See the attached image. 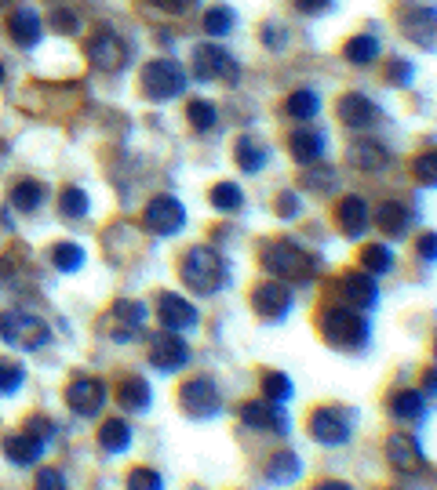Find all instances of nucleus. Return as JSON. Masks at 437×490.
Wrapping results in <instances>:
<instances>
[{
	"label": "nucleus",
	"instance_id": "obj_1",
	"mask_svg": "<svg viewBox=\"0 0 437 490\" xmlns=\"http://www.w3.org/2000/svg\"><path fill=\"white\" fill-rule=\"evenodd\" d=\"M179 276L197 294H219L223 283H226V258L208 244L190 247L182 254V261H179Z\"/></svg>",
	"mask_w": 437,
	"mask_h": 490
},
{
	"label": "nucleus",
	"instance_id": "obj_2",
	"mask_svg": "<svg viewBox=\"0 0 437 490\" xmlns=\"http://www.w3.org/2000/svg\"><path fill=\"white\" fill-rule=\"evenodd\" d=\"M321 338L336 349H361L369 342V320L361 309H350V305H339V309H325L321 312Z\"/></svg>",
	"mask_w": 437,
	"mask_h": 490
},
{
	"label": "nucleus",
	"instance_id": "obj_3",
	"mask_svg": "<svg viewBox=\"0 0 437 490\" xmlns=\"http://www.w3.org/2000/svg\"><path fill=\"white\" fill-rule=\"evenodd\" d=\"M307 429H310L314 444H321V447H347L350 436H354V414H350L347 407L325 403V407H317V411L310 414Z\"/></svg>",
	"mask_w": 437,
	"mask_h": 490
},
{
	"label": "nucleus",
	"instance_id": "obj_4",
	"mask_svg": "<svg viewBox=\"0 0 437 490\" xmlns=\"http://www.w3.org/2000/svg\"><path fill=\"white\" fill-rule=\"evenodd\" d=\"M0 338H4L11 349L33 352V349H44V345L51 342V331H47V323H44L40 316L11 309V312L0 316Z\"/></svg>",
	"mask_w": 437,
	"mask_h": 490
},
{
	"label": "nucleus",
	"instance_id": "obj_5",
	"mask_svg": "<svg viewBox=\"0 0 437 490\" xmlns=\"http://www.w3.org/2000/svg\"><path fill=\"white\" fill-rule=\"evenodd\" d=\"M263 265L277 276V280H307L314 261L303 247H296L292 240H270L263 247Z\"/></svg>",
	"mask_w": 437,
	"mask_h": 490
},
{
	"label": "nucleus",
	"instance_id": "obj_6",
	"mask_svg": "<svg viewBox=\"0 0 437 490\" xmlns=\"http://www.w3.org/2000/svg\"><path fill=\"white\" fill-rule=\"evenodd\" d=\"M182 87H186V69L172 58H157L142 69V91L153 102H168V98L182 95Z\"/></svg>",
	"mask_w": 437,
	"mask_h": 490
},
{
	"label": "nucleus",
	"instance_id": "obj_7",
	"mask_svg": "<svg viewBox=\"0 0 437 490\" xmlns=\"http://www.w3.org/2000/svg\"><path fill=\"white\" fill-rule=\"evenodd\" d=\"M179 403L190 418H215L223 411V393L212 378H190L179 389Z\"/></svg>",
	"mask_w": 437,
	"mask_h": 490
},
{
	"label": "nucleus",
	"instance_id": "obj_8",
	"mask_svg": "<svg viewBox=\"0 0 437 490\" xmlns=\"http://www.w3.org/2000/svg\"><path fill=\"white\" fill-rule=\"evenodd\" d=\"M142 327H146V305L135 298L113 301V309L106 312V331L113 342H131L142 334Z\"/></svg>",
	"mask_w": 437,
	"mask_h": 490
},
{
	"label": "nucleus",
	"instance_id": "obj_9",
	"mask_svg": "<svg viewBox=\"0 0 437 490\" xmlns=\"http://www.w3.org/2000/svg\"><path fill=\"white\" fill-rule=\"evenodd\" d=\"M142 226L157 237H175L182 226H186V211L175 197H153L142 211Z\"/></svg>",
	"mask_w": 437,
	"mask_h": 490
},
{
	"label": "nucleus",
	"instance_id": "obj_10",
	"mask_svg": "<svg viewBox=\"0 0 437 490\" xmlns=\"http://www.w3.org/2000/svg\"><path fill=\"white\" fill-rule=\"evenodd\" d=\"M387 462L401 476H420L427 469V454H423V447H420V440L412 433H394L387 440Z\"/></svg>",
	"mask_w": 437,
	"mask_h": 490
},
{
	"label": "nucleus",
	"instance_id": "obj_11",
	"mask_svg": "<svg viewBox=\"0 0 437 490\" xmlns=\"http://www.w3.org/2000/svg\"><path fill=\"white\" fill-rule=\"evenodd\" d=\"M193 77H197V80H226V84H234V80H237V62H234V55H226L223 47L201 44V47L193 51Z\"/></svg>",
	"mask_w": 437,
	"mask_h": 490
},
{
	"label": "nucleus",
	"instance_id": "obj_12",
	"mask_svg": "<svg viewBox=\"0 0 437 490\" xmlns=\"http://www.w3.org/2000/svg\"><path fill=\"white\" fill-rule=\"evenodd\" d=\"M157 320L164 331H193L197 327V305H190V298L175 294V291H161L157 294Z\"/></svg>",
	"mask_w": 437,
	"mask_h": 490
},
{
	"label": "nucleus",
	"instance_id": "obj_13",
	"mask_svg": "<svg viewBox=\"0 0 437 490\" xmlns=\"http://www.w3.org/2000/svg\"><path fill=\"white\" fill-rule=\"evenodd\" d=\"M106 382H99V378H73L69 385H66V403L80 414V418H95L102 407H106Z\"/></svg>",
	"mask_w": 437,
	"mask_h": 490
},
{
	"label": "nucleus",
	"instance_id": "obj_14",
	"mask_svg": "<svg viewBox=\"0 0 437 490\" xmlns=\"http://www.w3.org/2000/svg\"><path fill=\"white\" fill-rule=\"evenodd\" d=\"M150 363H153L157 371H164V374H175V371H182V367L190 363V345H186L175 331H164V334H157L153 345H150Z\"/></svg>",
	"mask_w": 437,
	"mask_h": 490
},
{
	"label": "nucleus",
	"instance_id": "obj_15",
	"mask_svg": "<svg viewBox=\"0 0 437 490\" xmlns=\"http://www.w3.org/2000/svg\"><path fill=\"white\" fill-rule=\"evenodd\" d=\"M252 309H255V316L277 323V320H285L292 312V291L285 283H259L252 291Z\"/></svg>",
	"mask_w": 437,
	"mask_h": 490
},
{
	"label": "nucleus",
	"instance_id": "obj_16",
	"mask_svg": "<svg viewBox=\"0 0 437 490\" xmlns=\"http://www.w3.org/2000/svg\"><path fill=\"white\" fill-rule=\"evenodd\" d=\"M241 422L252 425V429H263V433L288 436L285 407H277V403H270V400H248V403H241Z\"/></svg>",
	"mask_w": 437,
	"mask_h": 490
},
{
	"label": "nucleus",
	"instance_id": "obj_17",
	"mask_svg": "<svg viewBox=\"0 0 437 490\" xmlns=\"http://www.w3.org/2000/svg\"><path fill=\"white\" fill-rule=\"evenodd\" d=\"M88 58H91V66H99L102 73H117V69L124 66V58H128V44H124L117 33L102 29V33L88 44Z\"/></svg>",
	"mask_w": 437,
	"mask_h": 490
},
{
	"label": "nucleus",
	"instance_id": "obj_18",
	"mask_svg": "<svg viewBox=\"0 0 437 490\" xmlns=\"http://www.w3.org/2000/svg\"><path fill=\"white\" fill-rule=\"evenodd\" d=\"M339 298L350 305V309H372L376 301H380V287H376V280L361 269V272H347V276H339Z\"/></svg>",
	"mask_w": 437,
	"mask_h": 490
},
{
	"label": "nucleus",
	"instance_id": "obj_19",
	"mask_svg": "<svg viewBox=\"0 0 437 490\" xmlns=\"http://www.w3.org/2000/svg\"><path fill=\"white\" fill-rule=\"evenodd\" d=\"M336 222H339L343 237H350V240L365 237V233H369V226H372L369 204H365L361 197H347V200H339V208H336Z\"/></svg>",
	"mask_w": 437,
	"mask_h": 490
},
{
	"label": "nucleus",
	"instance_id": "obj_20",
	"mask_svg": "<svg viewBox=\"0 0 437 490\" xmlns=\"http://www.w3.org/2000/svg\"><path fill=\"white\" fill-rule=\"evenodd\" d=\"M7 33H11V40L18 47H36L40 36H44V22H40V15L33 7H15L11 18H7Z\"/></svg>",
	"mask_w": 437,
	"mask_h": 490
},
{
	"label": "nucleus",
	"instance_id": "obj_21",
	"mask_svg": "<svg viewBox=\"0 0 437 490\" xmlns=\"http://www.w3.org/2000/svg\"><path fill=\"white\" fill-rule=\"evenodd\" d=\"M0 454L11 462V465H18V469H26V465H36V458L44 454V444H36L29 433H7L4 440H0Z\"/></svg>",
	"mask_w": 437,
	"mask_h": 490
},
{
	"label": "nucleus",
	"instance_id": "obj_22",
	"mask_svg": "<svg viewBox=\"0 0 437 490\" xmlns=\"http://www.w3.org/2000/svg\"><path fill=\"white\" fill-rule=\"evenodd\" d=\"M387 411H390V418H398V422H420V418L427 414V396H423L420 389H398V393H390Z\"/></svg>",
	"mask_w": 437,
	"mask_h": 490
},
{
	"label": "nucleus",
	"instance_id": "obj_23",
	"mask_svg": "<svg viewBox=\"0 0 437 490\" xmlns=\"http://www.w3.org/2000/svg\"><path fill=\"white\" fill-rule=\"evenodd\" d=\"M339 117L347 128H372V124H380V106L369 102L365 95H347L339 102Z\"/></svg>",
	"mask_w": 437,
	"mask_h": 490
},
{
	"label": "nucleus",
	"instance_id": "obj_24",
	"mask_svg": "<svg viewBox=\"0 0 437 490\" xmlns=\"http://www.w3.org/2000/svg\"><path fill=\"white\" fill-rule=\"evenodd\" d=\"M376 226H380L387 237L401 240V237L412 230V211H409L401 200H390V204H383V208H380V215H376Z\"/></svg>",
	"mask_w": 437,
	"mask_h": 490
},
{
	"label": "nucleus",
	"instance_id": "obj_25",
	"mask_svg": "<svg viewBox=\"0 0 437 490\" xmlns=\"http://www.w3.org/2000/svg\"><path fill=\"white\" fill-rule=\"evenodd\" d=\"M117 400H120V407H124V411L142 414V411H150V403H153V389H150V382H146V378L131 374V378H124V385H120Z\"/></svg>",
	"mask_w": 437,
	"mask_h": 490
},
{
	"label": "nucleus",
	"instance_id": "obj_26",
	"mask_svg": "<svg viewBox=\"0 0 437 490\" xmlns=\"http://www.w3.org/2000/svg\"><path fill=\"white\" fill-rule=\"evenodd\" d=\"M99 447H102L106 454H124V451L131 447V425H128L124 418L102 422V429H99Z\"/></svg>",
	"mask_w": 437,
	"mask_h": 490
},
{
	"label": "nucleus",
	"instance_id": "obj_27",
	"mask_svg": "<svg viewBox=\"0 0 437 490\" xmlns=\"http://www.w3.org/2000/svg\"><path fill=\"white\" fill-rule=\"evenodd\" d=\"M299 476H303V465H299V454H292V451H277L266 465V480L277 484V487H288Z\"/></svg>",
	"mask_w": 437,
	"mask_h": 490
},
{
	"label": "nucleus",
	"instance_id": "obj_28",
	"mask_svg": "<svg viewBox=\"0 0 437 490\" xmlns=\"http://www.w3.org/2000/svg\"><path fill=\"white\" fill-rule=\"evenodd\" d=\"M347 164L358 171H380V168H387V149L380 142H354L347 153Z\"/></svg>",
	"mask_w": 437,
	"mask_h": 490
},
{
	"label": "nucleus",
	"instance_id": "obj_29",
	"mask_svg": "<svg viewBox=\"0 0 437 490\" xmlns=\"http://www.w3.org/2000/svg\"><path fill=\"white\" fill-rule=\"evenodd\" d=\"M292 157L299 160V164H317L321 157H325V135H317V131H296L292 135Z\"/></svg>",
	"mask_w": 437,
	"mask_h": 490
},
{
	"label": "nucleus",
	"instance_id": "obj_30",
	"mask_svg": "<svg viewBox=\"0 0 437 490\" xmlns=\"http://www.w3.org/2000/svg\"><path fill=\"white\" fill-rule=\"evenodd\" d=\"M47 200V186L44 182H33V179H26V182H18L15 189H11V208H18V211H36L40 204Z\"/></svg>",
	"mask_w": 437,
	"mask_h": 490
},
{
	"label": "nucleus",
	"instance_id": "obj_31",
	"mask_svg": "<svg viewBox=\"0 0 437 490\" xmlns=\"http://www.w3.org/2000/svg\"><path fill=\"white\" fill-rule=\"evenodd\" d=\"M317 109H321V98H317V91H310V87H299V91L285 102V113H288L292 120H314Z\"/></svg>",
	"mask_w": 437,
	"mask_h": 490
},
{
	"label": "nucleus",
	"instance_id": "obj_32",
	"mask_svg": "<svg viewBox=\"0 0 437 490\" xmlns=\"http://www.w3.org/2000/svg\"><path fill=\"white\" fill-rule=\"evenodd\" d=\"M292 396H296V385L288 382V374H281V371H270V374H263V400H270V403L285 407Z\"/></svg>",
	"mask_w": 437,
	"mask_h": 490
},
{
	"label": "nucleus",
	"instance_id": "obj_33",
	"mask_svg": "<svg viewBox=\"0 0 437 490\" xmlns=\"http://www.w3.org/2000/svg\"><path fill=\"white\" fill-rule=\"evenodd\" d=\"M361 269L369 272V276H383V272H390L394 269V250L387 244H369L361 250Z\"/></svg>",
	"mask_w": 437,
	"mask_h": 490
},
{
	"label": "nucleus",
	"instance_id": "obj_34",
	"mask_svg": "<svg viewBox=\"0 0 437 490\" xmlns=\"http://www.w3.org/2000/svg\"><path fill=\"white\" fill-rule=\"evenodd\" d=\"M51 265L58 272H77L84 265V247L73 244V240H62V244L51 247Z\"/></svg>",
	"mask_w": 437,
	"mask_h": 490
},
{
	"label": "nucleus",
	"instance_id": "obj_35",
	"mask_svg": "<svg viewBox=\"0 0 437 490\" xmlns=\"http://www.w3.org/2000/svg\"><path fill=\"white\" fill-rule=\"evenodd\" d=\"M343 55H347L354 66H369V62H376V58H380V40H376L372 33H369V36L361 33V36H354V40L343 47Z\"/></svg>",
	"mask_w": 437,
	"mask_h": 490
},
{
	"label": "nucleus",
	"instance_id": "obj_36",
	"mask_svg": "<svg viewBox=\"0 0 437 490\" xmlns=\"http://www.w3.org/2000/svg\"><path fill=\"white\" fill-rule=\"evenodd\" d=\"M186 120H190V128H193V131H201V135H208V131L215 128V120H219V113H215V106H212L208 98H193V102L186 106Z\"/></svg>",
	"mask_w": 437,
	"mask_h": 490
},
{
	"label": "nucleus",
	"instance_id": "obj_37",
	"mask_svg": "<svg viewBox=\"0 0 437 490\" xmlns=\"http://www.w3.org/2000/svg\"><path fill=\"white\" fill-rule=\"evenodd\" d=\"M237 168L248 171V175H259V171L266 168V149H263L259 142L241 138V142H237Z\"/></svg>",
	"mask_w": 437,
	"mask_h": 490
},
{
	"label": "nucleus",
	"instance_id": "obj_38",
	"mask_svg": "<svg viewBox=\"0 0 437 490\" xmlns=\"http://www.w3.org/2000/svg\"><path fill=\"white\" fill-rule=\"evenodd\" d=\"M241 204H245L241 186H234V182H219V186L212 189V208H215V211L234 215V211H241Z\"/></svg>",
	"mask_w": 437,
	"mask_h": 490
},
{
	"label": "nucleus",
	"instance_id": "obj_39",
	"mask_svg": "<svg viewBox=\"0 0 437 490\" xmlns=\"http://www.w3.org/2000/svg\"><path fill=\"white\" fill-rule=\"evenodd\" d=\"M22 385H26V367L0 356V396H15Z\"/></svg>",
	"mask_w": 437,
	"mask_h": 490
},
{
	"label": "nucleus",
	"instance_id": "obj_40",
	"mask_svg": "<svg viewBox=\"0 0 437 490\" xmlns=\"http://www.w3.org/2000/svg\"><path fill=\"white\" fill-rule=\"evenodd\" d=\"M58 211H62L66 219H84V215H88V193L77 189V186H66L62 197H58Z\"/></svg>",
	"mask_w": 437,
	"mask_h": 490
},
{
	"label": "nucleus",
	"instance_id": "obj_41",
	"mask_svg": "<svg viewBox=\"0 0 437 490\" xmlns=\"http://www.w3.org/2000/svg\"><path fill=\"white\" fill-rule=\"evenodd\" d=\"M234 22H237V15H234L226 4H219V7H212V11L204 15V29H208L212 36H226V33L234 29Z\"/></svg>",
	"mask_w": 437,
	"mask_h": 490
},
{
	"label": "nucleus",
	"instance_id": "obj_42",
	"mask_svg": "<svg viewBox=\"0 0 437 490\" xmlns=\"http://www.w3.org/2000/svg\"><path fill=\"white\" fill-rule=\"evenodd\" d=\"M128 490H164V476L150 465H139L128 473Z\"/></svg>",
	"mask_w": 437,
	"mask_h": 490
},
{
	"label": "nucleus",
	"instance_id": "obj_43",
	"mask_svg": "<svg viewBox=\"0 0 437 490\" xmlns=\"http://www.w3.org/2000/svg\"><path fill=\"white\" fill-rule=\"evenodd\" d=\"M22 433H29L36 444H44V447H47V444H51V436H55V422H51V418H44V414H33V418L22 425Z\"/></svg>",
	"mask_w": 437,
	"mask_h": 490
},
{
	"label": "nucleus",
	"instance_id": "obj_44",
	"mask_svg": "<svg viewBox=\"0 0 437 490\" xmlns=\"http://www.w3.org/2000/svg\"><path fill=\"white\" fill-rule=\"evenodd\" d=\"M47 22H51V29H58V33H77V29H80V15H77L73 7H55V11L47 15Z\"/></svg>",
	"mask_w": 437,
	"mask_h": 490
},
{
	"label": "nucleus",
	"instance_id": "obj_45",
	"mask_svg": "<svg viewBox=\"0 0 437 490\" xmlns=\"http://www.w3.org/2000/svg\"><path fill=\"white\" fill-rule=\"evenodd\" d=\"M416 179H420V186H437V149H427L423 157H416Z\"/></svg>",
	"mask_w": 437,
	"mask_h": 490
},
{
	"label": "nucleus",
	"instance_id": "obj_46",
	"mask_svg": "<svg viewBox=\"0 0 437 490\" xmlns=\"http://www.w3.org/2000/svg\"><path fill=\"white\" fill-rule=\"evenodd\" d=\"M303 186H307L310 193H325V197H328V193H336L339 182H336L332 171H310V175H303Z\"/></svg>",
	"mask_w": 437,
	"mask_h": 490
},
{
	"label": "nucleus",
	"instance_id": "obj_47",
	"mask_svg": "<svg viewBox=\"0 0 437 490\" xmlns=\"http://www.w3.org/2000/svg\"><path fill=\"white\" fill-rule=\"evenodd\" d=\"M36 490H69V487H66V476L58 469H40L36 473Z\"/></svg>",
	"mask_w": 437,
	"mask_h": 490
},
{
	"label": "nucleus",
	"instance_id": "obj_48",
	"mask_svg": "<svg viewBox=\"0 0 437 490\" xmlns=\"http://www.w3.org/2000/svg\"><path fill=\"white\" fill-rule=\"evenodd\" d=\"M274 211H277L281 219H296L303 208H299V197H296V193H281L277 204H274Z\"/></svg>",
	"mask_w": 437,
	"mask_h": 490
},
{
	"label": "nucleus",
	"instance_id": "obj_49",
	"mask_svg": "<svg viewBox=\"0 0 437 490\" xmlns=\"http://www.w3.org/2000/svg\"><path fill=\"white\" fill-rule=\"evenodd\" d=\"M416 254H420L423 261H437V233H423V237L416 240Z\"/></svg>",
	"mask_w": 437,
	"mask_h": 490
},
{
	"label": "nucleus",
	"instance_id": "obj_50",
	"mask_svg": "<svg viewBox=\"0 0 437 490\" xmlns=\"http://www.w3.org/2000/svg\"><path fill=\"white\" fill-rule=\"evenodd\" d=\"M150 4H157L161 11H168V15H182L186 7H193L197 0H150Z\"/></svg>",
	"mask_w": 437,
	"mask_h": 490
},
{
	"label": "nucleus",
	"instance_id": "obj_51",
	"mask_svg": "<svg viewBox=\"0 0 437 490\" xmlns=\"http://www.w3.org/2000/svg\"><path fill=\"white\" fill-rule=\"evenodd\" d=\"M390 80H398V84H412V66H409V62H394V66H390Z\"/></svg>",
	"mask_w": 437,
	"mask_h": 490
},
{
	"label": "nucleus",
	"instance_id": "obj_52",
	"mask_svg": "<svg viewBox=\"0 0 437 490\" xmlns=\"http://www.w3.org/2000/svg\"><path fill=\"white\" fill-rule=\"evenodd\" d=\"M296 4H299V11H307V15H321V11L332 7V0H296Z\"/></svg>",
	"mask_w": 437,
	"mask_h": 490
},
{
	"label": "nucleus",
	"instance_id": "obj_53",
	"mask_svg": "<svg viewBox=\"0 0 437 490\" xmlns=\"http://www.w3.org/2000/svg\"><path fill=\"white\" fill-rule=\"evenodd\" d=\"M310 490H354V487L343 484V480H321V484H314Z\"/></svg>",
	"mask_w": 437,
	"mask_h": 490
},
{
	"label": "nucleus",
	"instance_id": "obj_54",
	"mask_svg": "<svg viewBox=\"0 0 437 490\" xmlns=\"http://www.w3.org/2000/svg\"><path fill=\"white\" fill-rule=\"evenodd\" d=\"M423 389H427V393H437V367H431V371L423 374Z\"/></svg>",
	"mask_w": 437,
	"mask_h": 490
},
{
	"label": "nucleus",
	"instance_id": "obj_55",
	"mask_svg": "<svg viewBox=\"0 0 437 490\" xmlns=\"http://www.w3.org/2000/svg\"><path fill=\"white\" fill-rule=\"evenodd\" d=\"M7 4H11V0H0V7H7Z\"/></svg>",
	"mask_w": 437,
	"mask_h": 490
},
{
	"label": "nucleus",
	"instance_id": "obj_56",
	"mask_svg": "<svg viewBox=\"0 0 437 490\" xmlns=\"http://www.w3.org/2000/svg\"><path fill=\"white\" fill-rule=\"evenodd\" d=\"M0 84H4V66H0Z\"/></svg>",
	"mask_w": 437,
	"mask_h": 490
}]
</instances>
